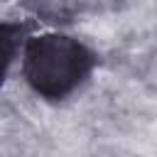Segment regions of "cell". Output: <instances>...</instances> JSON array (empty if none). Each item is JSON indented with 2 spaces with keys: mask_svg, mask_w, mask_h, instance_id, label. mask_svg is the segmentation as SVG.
I'll return each mask as SVG.
<instances>
[{
  "mask_svg": "<svg viewBox=\"0 0 157 157\" xmlns=\"http://www.w3.org/2000/svg\"><path fill=\"white\" fill-rule=\"evenodd\" d=\"M93 66L96 54L83 42L56 32L29 37L22 49L25 81L47 101H61L74 93L88 78Z\"/></svg>",
  "mask_w": 157,
  "mask_h": 157,
  "instance_id": "obj_1",
  "label": "cell"
},
{
  "mask_svg": "<svg viewBox=\"0 0 157 157\" xmlns=\"http://www.w3.org/2000/svg\"><path fill=\"white\" fill-rule=\"evenodd\" d=\"M25 32H27V27L22 22L0 20V86L7 76V71H10L12 59L17 56V49H20V42H22Z\"/></svg>",
  "mask_w": 157,
  "mask_h": 157,
  "instance_id": "obj_2",
  "label": "cell"
}]
</instances>
